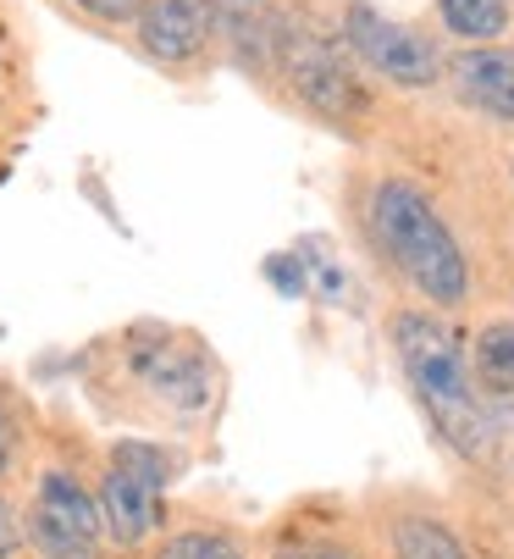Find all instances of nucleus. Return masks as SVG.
Masks as SVG:
<instances>
[{
	"label": "nucleus",
	"instance_id": "obj_8",
	"mask_svg": "<svg viewBox=\"0 0 514 559\" xmlns=\"http://www.w3.org/2000/svg\"><path fill=\"white\" fill-rule=\"evenodd\" d=\"M128 28H133L139 56L166 67V72H189L216 50L211 0H144Z\"/></svg>",
	"mask_w": 514,
	"mask_h": 559
},
{
	"label": "nucleus",
	"instance_id": "obj_9",
	"mask_svg": "<svg viewBox=\"0 0 514 559\" xmlns=\"http://www.w3.org/2000/svg\"><path fill=\"white\" fill-rule=\"evenodd\" d=\"M443 90L498 122V128H514V45L509 39H492V45H459L443 56Z\"/></svg>",
	"mask_w": 514,
	"mask_h": 559
},
{
	"label": "nucleus",
	"instance_id": "obj_1",
	"mask_svg": "<svg viewBox=\"0 0 514 559\" xmlns=\"http://www.w3.org/2000/svg\"><path fill=\"white\" fill-rule=\"evenodd\" d=\"M355 227L366 238V250L387 266V277L426 310H465L476 272L470 250L443 216V205L426 194V183L404 173H371L355 189Z\"/></svg>",
	"mask_w": 514,
	"mask_h": 559
},
{
	"label": "nucleus",
	"instance_id": "obj_6",
	"mask_svg": "<svg viewBox=\"0 0 514 559\" xmlns=\"http://www.w3.org/2000/svg\"><path fill=\"white\" fill-rule=\"evenodd\" d=\"M337 39H343V50L360 61V72L376 78V84H387V90H404V95L443 90V56L449 50L426 28L376 12L371 0H349V7H343Z\"/></svg>",
	"mask_w": 514,
	"mask_h": 559
},
{
	"label": "nucleus",
	"instance_id": "obj_17",
	"mask_svg": "<svg viewBox=\"0 0 514 559\" xmlns=\"http://www.w3.org/2000/svg\"><path fill=\"white\" fill-rule=\"evenodd\" d=\"M17 460H23V432H17V416H12V405L0 399V483H12Z\"/></svg>",
	"mask_w": 514,
	"mask_h": 559
},
{
	"label": "nucleus",
	"instance_id": "obj_16",
	"mask_svg": "<svg viewBox=\"0 0 514 559\" xmlns=\"http://www.w3.org/2000/svg\"><path fill=\"white\" fill-rule=\"evenodd\" d=\"M67 7H72L77 17L100 23V28H128V23L139 17V7H144V0H67Z\"/></svg>",
	"mask_w": 514,
	"mask_h": 559
},
{
	"label": "nucleus",
	"instance_id": "obj_3",
	"mask_svg": "<svg viewBox=\"0 0 514 559\" xmlns=\"http://www.w3.org/2000/svg\"><path fill=\"white\" fill-rule=\"evenodd\" d=\"M122 416L155 421L166 432H200L222 405L216 355L178 328H133L111 344V377Z\"/></svg>",
	"mask_w": 514,
	"mask_h": 559
},
{
	"label": "nucleus",
	"instance_id": "obj_15",
	"mask_svg": "<svg viewBox=\"0 0 514 559\" xmlns=\"http://www.w3.org/2000/svg\"><path fill=\"white\" fill-rule=\"evenodd\" d=\"M155 559H249V548L227 526H183V532L160 537Z\"/></svg>",
	"mask_w": 514,
	"mask_h": 559
},
{
	"label": "nucleus",
	"instance_id": "obj_14",
	"mask_svg": "<svg viewBox=\"0 0 514 559\" xmlns=\"http://www.w3.org/2000/svg\"><path fill=\"white\" fill-rule=\"evenodd\" d=\"M272 559H371L349 532H332V526H294L277 532L272 543Z\"/></svg>",
	"mask_w": 514,
	"mask_h": 559
},
{
	"label": "nucleus",
	"instance_id": "obj_19",
	"mask_svg": "<svg viewBox=\"0 0 514 559\" xmlns=\"http://www.w3.org/2000/svg\"><path fill=\"white\" fill-rule=\"evenodd\" d=\"M503 167H509V183H514V150H509V162H503Z\"/></svg>",
	"mask_w": 514,
	"mask_h": 559
},
{
	"label": "nucleus",
	"instance_id": "obj_12",
	"mask_svg": "<svg viewBox=\"0 0 514 559\" xmlns=\"http://www.w3.org/2000/svg\"><path fill=\"white\" fill-rule=\"evenodd\" d=\"M465 360H470V377H476L487 405H509V399H514V316L487 322L470 338V355Z\"/></svg>",
	"mask_w": 514,
	"mask_h": 559
},
{
	"label": "nucleus",
	"instance_id": "obj_13",
	"mask_svg": "<svg viewBox=\"0 0 514 559\" xmlns=\"http://www.w3.org/2000/svg\"><path fill=\"white\" fill-rule=\"evenodd\" d=\"M438 23L459 45H492L514 28V0H438Z\"/></svg>",
	"mask_w": 514,
	"mask_h": 559
},
{
	"label": "nucleus",
	"instance_id": "obj_10",
	"mask_svg": "<svg viewBox=\"0 0 514 559\" xmlns=\"http://www.w3.org/2000/svg\"><path fill=\"white\" fill-rule=\"evenodd\" d=\"M211 23H216V45L222 56L249 72L254 84L277 78V50L288 34V12L277 0H211Z\"/></svg>",
	"mask_w": 514,
	"mask_h": 559
},
{
	"label": "nucleus",
	"instance_id": "obj_7",
	"mask_svg": "<svg viewBox=\"0 0 514 559\" xmlns=\"http://www.w3.org/2000/svg\"><path fill=\"white\" fill-rule=\"evenodd\" d=\"M17 515H23V548L34 559H106L111 548L95 488L67 465H45L34 476V493Z\"/></svg>",
	"mask_w": 514,
	"mask_h": 559
},
{
	"label": "nucleus",
	"instance_id": "obj_11",
	"mask_svg": "<svg viewBox=\"0 0 514 559\" xmlns=\"http://www.w3.org/2000/svg\"><path fill=\"white\" fill-rule=\"evenodd\" d=\"M382 543H387V559H476L470 543L454 532V521L438 504L409 499V493L387 504Z\"/></svg>",
	"mask_w": 514,
	"mask_h": 559
},
{
	"label": "nucleus",
	"instance_id": "obj_2",
	"mask_svg": "<svg viewBox=\"0 0 514 559\" xmlns=\"http://www.w3.org/2000/svg\"><path fill=\"white\" fill-rule=\"evenodd\" d=\"M387 349L415 393L420 416L432 421L438 443L465 465H492L503 449V416L481 399L449 316L426 305H398L387 316Z\"/></svg>",
	"mask_w": 514,
	"mask_h": 559
},
{
	"label": "nucleus",
	"instance_id": "obj_18",
	"mask_svg": "<svg viewBox=\"0 0 514 559\" xmlns=\"http://www.w3.org/2000/svg\"><path fill=\"white\" fill-rule=\"evenodd\" d=\"M23 554V515L0 499V559H17Z\"/></svg>",
	"mask_w": 514,
	"mask_h": 559
},
{
	"label": "nucleus",
	"instance_id": "obj_4",
	"mask_svg": "<svg viewBox=\"0 0 514 559\" xmlns=\"http://www.w3.org/2000/svg\"><path fill=\"white\" fill-rule=\"evenodd\" d=\"M272 84H283L288 100L304 117L326 122L332 133L360 139L376 122V90H371V78L360 72V61L343 50V39H332V34L299 23V17H288Z\"/></svg>",
	"mask_w": 514,
	"mask_h": 559
},
{
	"label": "nucleus",
	"instance_id": "obj_5",
	"mask_svg": "<svg viewBox=\"0 0 514 559\" xmlns=\"http://www.w3.org/2000/svg\"><path fill=\"white\" fill-rule=\"evenodd\" d=\"M183 454L160 443V438H117L100 460V483H95V499H100V521H106V543L111 548H144L160 537V499L178 476Z\"/></svg>",
	"mask_w": 514,
	"mask_h": 559
}]
</instances>
